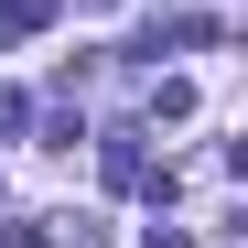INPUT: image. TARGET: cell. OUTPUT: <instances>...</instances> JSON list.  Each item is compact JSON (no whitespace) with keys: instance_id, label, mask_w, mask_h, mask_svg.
Instances as JSON below:
<instances>
[{"instance_id":"cell-5","label":"cell","mask_w":248,"mask_h":248,"mask_svg":"<svg viewBox=\"0 0 248 248\" xmlns=\"http://www.w3.org/2000/svg\"><path fill=\"white\" fill-rule=\"evenodd\" d=\"M140 248H194V237H184V227H162V216H151V237H140Z\"/></svg>"},{"instance_id":"cell-4","label":"cell","mask_w":248,"mask_h":248,"mask_svg":"<svg viewBox=\"0 0 248 248\" xmlns=\"http://www.w3.org/2000/svg\"><path fill=\"white\" fill-rule=\"evenodd\" d=\"M0 248H54V237L44 227H0Z\"/></svg>"},{"instance_id":"cell-2","label":"cell","mask_w":248,"mask_h":248,"mask_svg":"<svg viewBox=\"0 0 248 248\" xmlns=\"http://www.w3.org/2000/svg\"><path fill=\"white\" fill-rule=\"evenodd\" d=\"M32 32H54V0H0V44H32Z\"/></svg>"},{"instance_id":"cell-3","label":"cell","mask_w":248,"mask_h":248,"mask_svg":"<svg viewBox=\"0 0 248 248\" xmlns=\"http://www.w3.org/2000/svg\"><path fill=\"white\" fill-rule=\"evenodd\" d=\"M22 119H32V97H22V87H0V130H22Z\"/></svg>"},{"instance_id":"cell-1","label":"cell","mask_w":248,"mask_h":248,"mask_svg":"<svg viewBox=\"0 0 248 248\" xmlns=\"http://www.w3.org/2000/svg\"><path fill=\"white\" fill-rule=\"evenodd\" d=\"M97 173H108L119 194H140V184H151V151H140V130H108V140H97Z\"/></svg>"}]
</instances>
